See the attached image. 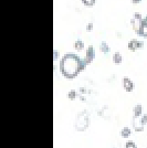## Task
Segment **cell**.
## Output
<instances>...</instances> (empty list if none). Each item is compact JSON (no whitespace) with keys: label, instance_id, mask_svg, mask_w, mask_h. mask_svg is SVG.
I'll use <instances>...</instances> for the list:
<instances>
[{"label":"cell","instance_id":"6da1fadb","mask_svg":"<svg viewBox=\"0 0 147 148\" xmlns=\"http://www.w3.org/2000/svg\"><path fill=\"white\" fill-rule=\"evenodd\" d=\"M87 63L75 53H67L60 61V72L67 79H74L78 74L85 70Z\"/></svg>","mask_w":147,"mask_h":148},{"label":"cell","instance_id":"7a4b0ae2","mask_svg":"<svg viewBox=\"0 0 147 148\" xmlns=\"http://www.w3.org/2000/svg\"><path fill=\"white\" fill-rule=\"evenodd\" d=\"M90 116L86 111L81 112L80 114H78V117L75 121V130L79 132H83L89 126H90Z\"/></svg>","mask_w":147,"mask_h":148},{"label":"cell","instance_id":"3957f363","mask_svg":"<svg viewBox=\"0 0 147 148\" xmlns=\"http://www.w3.org/2000/svg\"><path fill=\"white\" fill-rule=\"evenodd\" d=\"M142 22H143V17H142V14L139 12H135L134 16H133V18L131 19V25H132V28H133V30L135 31L136 34H137V32H138L139 28H141Z\"/></svg>","mask_w":147,"mask_h":148},{"label":"cell","instance_id":"277c9868","mask_svg":"<svg viewBox=\"0 0 147 148\" xmlns=\"http://www.w3.org/2000/svg\"><path fill=\"white\" fill-rule=\"evenodd\" d=\"M144 48V42L141 41V40H136V39H133V40H129L128 43H127V49L132 52H135L137 50H141Z\"/></svg>","mask_w":147,"mask_h":148},{"label":"cell","instance_id":"5b68a950","mask_svg":"<svg viewBox=\"0 0 147 148\" xmlns=\"http://www.w3.org/2000/svg\"><path fill=\"white\" fill-rule=\"evenodd\" d=\"M94 59H95V50H94V47L93 45H89V48L85 51V58H84V60L86 61L87 64H90V63H92Z\"/></svg>","mask_w":147,"mask_h":148},{"label":"cell","instance_id":"8992f818","mask_svg":"<svg viewBox=\"0 0 147 148\" xmlns=\"http://www.w3.org/2000/svg\"><path fill=\"white\" fill-rule=\"evenodd\" d=\"M137 36H139L141 38H147V16H145L143 18V22L139 28V30L137 32Z\"/></svg>","mask_w":147,"mask_h":148},{"label":"cell","instance_id":"52a82bcc","mask_svg":"<svg viewBox=\"0 0 147 148\" xmlns=\"http://www.w3.org/2000/svg\"><path fill=\"white\" fill-rule=\"evenodd\" d=\"M122 85L127 92H132L135 88V84L133 83V81L131 80V79H128V77H124V79H123Z\"/></svg>","mask_w":147,"mask_h":148},{"label":"cell","instance_id":"ba28073f","mask_svg":"<svg viewBox=\"0 0 147 148\" xmlns=\"http://www.w3.org/2000/svg\"><path fill=\"white\" fill-rule=\"evenodd\" d=\"M112 61L114 62L115 64H121L123 62V56L120 52H115L113 56H112Z\"/></svg>","mask_w":147,"mask_h":148},{"label":"cell","instance_id":"9c48e42d","mask_svg":"<svg viewBox=\"0 0 147 148\" xmlns=\"http://www.w3.org/2000/svg\"><path fill=\"white\" fill-rule=\"evenodd\" d=\"M100 50H101V52L102 53H104V54H107L109 52H110V47H109V44L106 43L105 41H102L101 44H100Z\"/></svg>","mask_w":147,"mask_h":148},{"label":"cell","instance_id":"30bf717a","mask_svg":"<svg viewBox=\"0 0 147 148\" xmlns=\"http://www.w3.org/2000/svg\"><path fill=\"white\" fill-rule=\"evenodd\" d=\"M74 49L76 50V51H82V50L84 49V42L82 41V40H76L75 42H74Z\"/></svg>","mask_w":147,"mask_h":148},{"label":"cell","instance_id":"8fae6325","mask_svg":"<svg viewBox=\"0 0 147 148\" xmlns=\"http://www.w3.org/2000/svg\"><path fill=\"white\" fill-rule=\"evenodd\" d=\"M81 2H82L83 6L87 7V8H92V7L95 6L96 0H81Z\"/></svg>","mask_w":147,"mask_h":148},{"label":"cell","instance_id":"7c38bea8","mask_svg":"<svg viewBox=\"0 0 147 148\" xmlns=\"http://www.w3.org/2000/svg\"><path fill=\"white\" fill-rule=\"evenodd\" d=\"M142 110H143V107H142V105H136L134 108V113H135V117H139L142 115Z\"/></svg>","mask_w":147,"mask_h":148},{"label":"cell","instance_id":"4fadbf2b","mask_svg":"<svg viewBox=\"0 0 147 148\" xmlns=\"http://www.w3.org/2000/svg\"><path fill=\"white\" fill-rule=\"evenodd\" d=\"M129 135H131V130L129 128H124L121 132V136H122L123 138H127Z\"/></svg>","mask_w":147,"mask_h":148},{"label":"cell","instance_id":"5bb4252c","mask_svg":"<svg viewBox=\"0 0 147 148\" xmlns=\"http://www.w3.org/2000/svg\"><path fill=\"white\" fill-rule=\"evenodd\" d=\"M67 97H69L70 99H74L75 97H76V92H75L74 90L70 91V92H69V94H67Z\"/></svg>","mask_w":147,"mask_h":148},{"label":"cell","instance_id":"9a60e30c","mask_svg":"<svg viewBox=\"0 0 147 148\" xmlns=\"http://www.w3.org/2000/svg\"><path fill=\"white\" fill-rule=\"evenodd\" d=\"M59 56H60L59 51L58 50H53V61H56L59 59Z\"/></svg>","mask_w":147,"mask_h":148},{"label":"cell","instance_id":"2e32d148","mask_svg":"<svg viewBox=\"0 0 147 148\" xmlns=\"http://www.w3.org/2000/svg\"><path fill=\"white\" fill-rule=\"evenodd\" d=\"M125 148H137V147H136L135 143L128 142V143H126V146H125Z\"/></svg>","mask_w":147,"mask_h":148},{"label":"cell","instance_id":"e0dca14e","mask_svg":"<svg viewBox=\"0 0 147 148\" xmlns=\"http://www.w3.org/2000/svg\"><path fill=\"white\" fill-rule=\"evenodd\" d=\"M146 123H147V115H144V116H143V118H141V119H139V124L143 126V125H145Z\"/></svg>","mask_w":147,"mask_h":148},{"label":"cell","instance_id":"ac0fdd59","mask_svg":"<svg viewBox=\"0 0 147 148\" xmlns=\"http://www.w3.org/2000/svg\"><path fill=\"white\" fill-rule=\"evenodd\" d=\"M86 31H87V32H91V31L93 30V23L92 22H90V23H87V25H86Z\"/></svg>","mask_w":147,"mask_h":148},{"label":"cell","instance_id":"d6986e66","mask_svg":"<svg viewBox=\"0 0 147 148\" xmlns=\"http://www.w3.org/2000/svg\"><path fill=\"white\" fill-rule=\"evenodd\" d=\"M131 2H132L133 5H138V3L142 2V0H131Z\"/></svg>","mask_w":147,"mask_h":148}]
</instances>
